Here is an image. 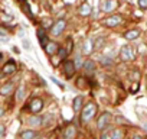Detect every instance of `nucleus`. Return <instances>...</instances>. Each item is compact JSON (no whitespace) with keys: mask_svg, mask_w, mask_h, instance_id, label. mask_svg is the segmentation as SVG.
Wrapping results in <instances>:
<instances>
[{"mask_svg":"<svg viewBox=\"0 0 147 139\" xmlns=\"http://www.w3.org/2000/svg\"><path fill=\"white\" fill-rule=\"evenodd\" d=\"M120 58H121L123 61L130 62V61H133V59L136 58V51H134L130 45H124V46L121 48V51H120Z\"/></svg>","mask_w":147,"mask_h":139,"instance_id":"obj_1","label":"nucleus"},{"mask_svg":"<svg viewBox=\"0 0 147 139\" xmlns=\"http://www.w3.org/2000/svg\"><path fill=\"white\" fill-rule=\"evenodd\" d=\"M95 112H97V106H95L94 103H88V104L84 107V110H82V120H84V122L91 120V119L95 116Z\"/></svg>","mask_w":147,"mask_h":139,"instance_id":"obj_2","label":"nucleus"},{"mask_svg":"<svg viewBox=\"0 0 147 139\" xmlns=\"http://www.w3.org/2000/svg\"><path fill=\"white\" fill-rule=\"evenodd\" d=\"M65 26H66V22L63 20V19H59V20H56V23L52 26V29H51V35L52 36H59L61 33H62V31L65 29Z\"/></svg>","mask_w":147,"mask_h":139,"instance_id":"obj_3","label":"nucleus"},{"mask_svg":"<svg viewBox=\"0 0 147 139\" xmlns=\"http://www.w3.org/2000/svg\"><path fill=\"white\" fill-rule=\"evenodd\" d=\"M115 7H117V3L114 2V0H102V2L100 3V9L102 12H105V13L113 12Z\"/></svg>","mask_w":147,"mask_h":139,"instance_id":"obj_4","label":"nucleus"},{"mask_svg":"<svg viewBox=\"0 0 147 139\" xmlns=\"http://www.w3.org/2000/svg\"><path fill=\"white\" fill-rule=\"evenodd\" d=\"M110 120H111V114H110L108 112L102 113V114L100 116V119L97 120V127H98V129H105V127L108 126Z\"/></svg>","mask_w":147,"mask_h":139,"instance_id":"obj_5","label":"nucleus"},{"mask_svg":"<svg viewBox=\"0 0 147 139\" xmlns=\"http://www.w3.org/2000/svg\"><path fill=\"white\" fill-rule=\"evenodd\" d=\"M121 16H118V15H114V16H110V18H107L105 20H104V25L105 26H108V28H115V26H118L120 23H121Z\"/></svg>","mask_w":147,"mask_h":139,"instance_id":"obj_6","label":"nucleus"},{"mask_svg":"<svg viewBox=\"0 0 147 139\" xmlns=\"http://www.w3.org/2000/svg\"><path fill=\"white\" fill-rule=\"evenodd\" d=\"M75 138H77V127L72 126V125H69V126L63 130L62 139H75Z\"/></svg>","mask_w":147,"mask_h":139,"instance_id":"obj_7","label":"nucleus"},{"mask_svg":"<svg viewBox=\"0 0 147 139\" xmlns=\"http://www.w3.org/2000/svg\"><path fill=\"white\" fill-rule=\"evenodd\" d=\"M63 73H65V76H66L68 78L72 77L74 73H75V64H74L72 61H66L65 65H63Z\"/></svg>","mask_w":147,"mask_h":139,"instance_id":"obj_8","label":"nucleus"},{"mask_svg":"<svg viewBox=\"0 0 147 139\" xmlns=\"http://www.w3.org/2000/svg\"><path fill=\"white\" fill-rule=\"evenodd\" d=\"M42 107H43V102H42V99H33V100L30 102V110H32L33 113L40 112Z\"/></svg>","mask_w":147,"mask_h":139,"instance_id":"obj_9","label":"nucleus"},{"mask_svg":"<svg viewBox=\"0 0 147 139\" xmlns=\"http://www.w3.org/2000/svg\"><path fill=\"white\" fill-rule=\"evenodd\" d=\"M91 12H92V7H91L90 3H82L78 9V13L81 16H88V15H91Z\"/></svg>","mask_w":147,"mask_h":139,"instance_id":"obj_10","label":"nucleus"},{"mask_svg":"<svg viewBox=\"0 0 147 139\" xmlns=\"http://www.w3.org/2000/svg\"><path fill=\"white\" fill-rule=\"evenodd\" d=\"M94 46H95V44H94V41H91V39H87L85 42H84V46H82V52L85 54V55H90L92 51H94Z\"/></svg>","mask_w":147,"mask_h":139,"instance_id":"obj_11","label":"nucleus"},{"mask_svg":"<svg viewBox=\"0 0 147 139\" xmlns=\"http://www.w3.org/2000/svg\"><path fill=\"white\" fill-rule=\"evenodd\" d=\"M45 51H46L48 55H53L55 52L59 51V46H58L55 42H48V45L45 46Z\"/></svg>","mask_w":147,"mask_h":139,"instance_id":"obj_12","label":"nucleus"},{"mask_svg":"<svg viewBox=\"0 0 147 139\" xmlns=\"http://www.w3.org/2000/svg\"><path fill=\"white\" fill-rule=\"evenodd\" d=\"M84 70H85L87 74H92V73L95 71V62L91 61V59L85 61V62H84Z\"/></svg>","mask_w":147,"mask_h":139,"instance_id":"obj_13","label":"nucleus"},{"mask_svg":"<svg viewBox=\"0 0 147 139\" xmlns=\"http://www.w3.org/2000/svg\"><path fill=\"white\" fill-rule=\"evenodd\" d=\"M16 71V64H15V61H9L6 65H5V68H3V73L5 74H12V73H15Z\"/></svg>","mask_w":147,"mask_h":139,"instance_id":"obj_14","label":"nucleus"},{"mask_svg":"<svg viewBox=\"0 0 147 139\" xmlns=\"http://www.w3.org/2000/svg\"><path fill=\"white\" fill-rule=\"evenodd\" d=\"M138 35H140V32H138L137 29H133V31L125 32V33H124V38H125L127 41H134V39L138 38Z\"/></svg>","mask_w":147,"mask_h":139,"instance_id":"obj_15","label":"nucleus"},{"mask_svg":"<svg viewBox=\"0 0 147 139\" xmlns=\"http://www.w3.org/2000/svg\"><path fill=\"white\" fill-rule=\"evenodd\" d=\"M28 123H29L30 126H33V127H39V126L42 125V117H40V116H32V117L28 120Z\"/></svg>","mask_w":147,"mask_h":139,"instance_id":"obj_16","label":"nucleus"},{"mask_svg":"<svg viewBox=\"0 0 147 139\" xmlns=\"http://www.w3.org/2000/svg\"><path fill=\"white\" fill-rule=\"evenodd\" d=\"M81 107H82V97H81V96H78V97L74 99L72 109H74V112H80V109H81Z\"/></svg>","mask_w":147,"mask_h":139,"instance_id":"obj_17","label":"nucleus"},{"mask_svg":"<svg viewBox=\"0 0 147 139\" xmlns=\"http://www.w3.org/2000/svg\"><path fill=\"white\" fill-rule=\"evenodd\" d=\"M38 38H39V41H40V45L45 48V46L48 45V41H46V35H45V31H43V29H39V31H38Z\"/></svg>","mask_w":147,"mask_h":139,"instance_id":"obj_18","label":"nucleus"},{"mask_svg":"<svg viewBox=\"0 0 147 139\" xmlns=\"http://www.w3.org/2000/svg\"><path fill=\"white\" fill-rule=\"evenodd\" d=\"M36 138V132L33 130H25L20 133V139H35Z\"/></svg>","mask_w":147,"mask_h":139,"instance_id":"obj_19","label":"nucleus"},{"mask_svg":"<svg viewBox=\"0 0 147 139\" xmlns=\"http://www.w3.org/2000/svg\"><path fill=\"white\" fill-rule=\"evenodd\" d=\"M13 90V84L12 83H7L6 86H3L2 89H0V94H3V96H7L10 91Z\"/></svg>","mask_w":147,"mask_h":139,"instance_id":"obj_20","label":"nucleus"},{"mask_svg":"<svg viewBox=\"0 0 147 139\" xmlns=\"http://www.w3.org/2000/svg\"><path fill=\"white\" fill-rule=\"evenodd\" d=\"M123 138V132L120 129H114L111 132V139H121Z\"/></svg>","mask_w":147,"mask_h":139,"instance_id":"obj_21","label":"nucleus"},{"mask_svg":"<svg viewBox=\"0 0 147 139\" xmlns=\"http://www.w3.org/2000/svg\"><path fill=\"white\" fill-rule=\"evenodd\" d=\"M23 96H25V93H23V87H20V89L18 90V94H16V100H22V99H23Z\"/></svg>","mask_w":147,"mask_h":139,"instance_id":"obj_22","label":"nucleus"},{"mask_svg":"<svg viewBox=\"0 0 147 139\" xmlns=\"http://www.w3.org/2000/svg\"><path fill=\"white\" fill-rule=\"evenodd\" d=\"M42 26H43V28H51V26H52V20H51V19L43 20V22H42Z\"/></svg>","mask_w":147,"mask_h":139,"instance_id":"obj_23","label":"nucleus"},{"mask_svg":"<svg viewBox=\"0 0 147 139\" xmlns=\"http://www.w3.org/2000/svg\"><path fill=\"white\" fill-rule=\"evenodd\" d=\"M58 52H59V58H65V57H66V54H68L65 48H59V51H58Z\"/></svg>","mask_w":147,"mask_h":139,"instance_id":"obj_24","label":"nucleus"},{"mask_svg":"<svg viewBox=\"0 0 147 139\" xmlns=\"http://www.w3.org/2000/svg\"><path fill=\"white\" fill-rule=\"evenodd\" d=\"M138 6L141 9H147V0H138Z\"/></svg>","mask_w":147,"mask_h":139,"instance_id":"obj_25","label":"nucleus"},{"mask_svg":"<svg viewBox=\"0 0 147 139\" xmlns=\"http://www.w3.org/2000/svg\"><path fill=\"white\" fill-rule=\"evenodd\" d=\"M23 9H25V13H26V15L32 16V13H30V9H29V6H28L26 3H23Z\"/></svg>","mask_w":147,"mask_h":139,"instance_id":"obj_26","label":"nucleus"},{"mask_svg":"<svg viewBox=\"0 0 147 139\" xmlns=\"http://www.w3.org/2000/svg\"><path fill=\"white\" fill-rule=\"evenodd\" d=\"M65 49H66V52H68V54H71V51H72V41H71V39H69V42H68V46H66Z\"/></svg>","mask_w":147,"mask_h":139,"instance_id":"obj_27","label":"nucleus"},{"mask_svg":"<svg viewBox=\"0 0 147 139\" xmlns=\"http://www.w3.org/2000/svg\"><path fill=\"white\" fill-rule=\"evenodd\" d=\"M138 77H140V74H138L137 71H134V73H131V78H133L134 81H137V80H138Z\"/></svg>","mask_w":147,"mask_h":139,"instance_id":"obj_28","label":"nucleus"},{"mask_svg":"<svg viewBox=\"0 0 147 139\" xmlns=\"http://www.w3.org/2000/svg\"><path fill=\"white\" fill-rule=\"evenodd\" d=\"M101 139H111V133L104 132V133H102V136H101Z\"/></svg>","mask_w":147,"mask_h":139,"instance_id":"obj_29","label":"nucleus"},{"mask_svg":"<svg viewBox=\"0 0 147 139\" xmlns=\"http://www.w3.org/2000/svg\"><path fill=\"white\" fill-rule=\"evenodd\" d=\"M3 135H5V126H3V125H0V139L3 138Z\"/></svg>","mask_w":147,"mask_h":139,"instance_id":"obj_30","label":"nucleus"},{"mask_svg":"<svg viewBox=\"0 0 147 139\" xmlns=\"http://www.w3.org/2000/svg\"><path fill=\"white\" fill-rule=\"evenodd\" d=\"M52 81H53V83H55V84H58V86H59V87H62V84H61V83H59V81H58V80H56V78H53V77H52Z\"/></svg>","mask_w":147,"mask_h":139,"instance_id":"obj_31","label":"nucleus"},{"mask_svg":"<svg viewBox=\"0 0 147 139\" xmlns=\"http://www.w3.org/2000/svg\"><path fill=\"white\" fill-rule=\"evenodd\" d=\"M0 35H6V32H5L3 29H0Z\"/></svg>","mask_w":147,"mask_h":139,"instance_id":"obj_32","label":"nucleus"},{"mask_svg":"<svg viewBox=\"0 0 147 139\" xmlns=\"http://www.w3.org/2000/svg\"><path fill=\"white\" fill-rule=\"evenodd\" d=\"M2 61H3V54L0 52V62H2Z\"/></svg>","mask_w":147,"mask_h":139,"instance_id":"obj_33","label":"nucleus"},{"mask_svg":"<svg viewBox=\"0 0 147 139\" xmlns=\"http://www.w3.org/2000/svg\"><path fill=\"white\" fill-rule=\"evenodd\" d=\"M2 114H3V109L0 107V117H2Z\"/></svg>","mask_w":147,"mask_h":139,"instance_id":"obj_34","label":"nucleus"},{"mask_svg":"<svg viewBox=\"0 0 147 139\" xmlns=\"http://www.w3.org/2000/svg\"><path fill=\"white\" fill-rule=\"evenodd\" d=\"M134 139H141V138L140 136H134Z\"/></svg>","mask_w":147,"mask_h":139,"instance_id":"obj_35","label":"nucleus"},{"mask_svg":"<svg viewBox=\"0 0 147 139\" xmlns=\"http://www.w3.org/2000/svg\"><path fill=\"white\" fill-rule=\"evenodd\" d=\"M124 2H127V0H124Z\"/></svg>","mask_w":147,"mask_h":139,"instance_id":"obj_36","label":"nucleus"}]
</instances>
